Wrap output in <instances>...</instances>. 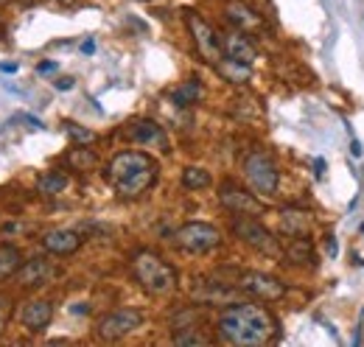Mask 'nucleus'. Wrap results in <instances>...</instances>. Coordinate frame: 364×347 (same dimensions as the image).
<instances>
[{"instance_id":"obj_1","label":"nucleus","mask_w":364,"mask_h":347,"mask_svg":"<svg viewBox=\"0 0 364 347\" xmlns=\"http://www.w3.org/2000/svg\"><path fill=\"white\" fill-rule=\"evenodd\" d=\"M219 336L222 342L235 347H261L269 345L277 336V322L264 305L235 303L219 314Z\"/></svg>"},{"instance_id":"obj_2","label":"nucleus","mask_w":364,"mask_h":347,"mask_svg":"<svg viewBox=\"0 0 364 347\" xmlns=\"http://www.w3.org/2000/svg\"><path fill=\"white\" fill-rule=\"evenodd\" d=\"M157 163L146 151H121L109 160L107 179L121 199H137L157 182Z\"/></svg>"},{"instance_id":"obj_3","label":"nucleus","mask_w":364,"mask_h":347,"mask_svg":"<svg viewBox=\"0 0 364 347\" xmlns=\"http://www.w3.org/2000/svg\"><path fill=\"white\" fill-rule=\"evenodd\" d=\"M132 274L140 283V289L151 297H166L171 292H177V269L171 263L160 258L151 250H140L132 255Z\"/></svg>"},{"instance_id":"obj_4","label":"nucleus","mask_w":364,"mask_h":347,"mask_svg":"<svg viewBox=\"0 0 364 347\" xmlns=\"http://www.w3.org/2000/svg\"><path fill=\"white\" fill-rule=\"evenodd\" d=\"M244 176L250 182V188L261 196H272L277 191V182H280V171H277L274 160L261 149H255L244 157Z\"/></svg>"},{"instance_id":"obj_5","label":"nucleus","mask_w":364,"mask_h":347,"mask_svg":"<svg viewBox=\"0 0 364 347\" xmlns=\"http://www.w3.org/2000/svg\"><path fill=\"white\" fill-rule=\"evenodd\" d=\"M219 244H222V233L213 224H205V221H188L174 233V247L182 252L202 255V252L216 250Z\"/></svg>"},{"instance_id":"obj_6","label":"nucleus","mask_w":364,"mask_h":347,"mask_svg":"<svg viewBox=\"0 0 364 347\" xmlns=\"http://www.w3.org/2000/svg\"><path fill=\"white\" fill-rule=\"evenodd\" d=\"M185 20H188V28H191V37H193V45H196L199 56L205 62H210V65H219L222 56H225V50H222V37L213 31V26L205 23L196 11H188Z\"/></svg>"},{"instance_id":"obj_7","label":"nucleus","mask_w":364,"mask_h":347,"mask_svg":"<svg viewBox=\"0 0 364 347\" xmlns=\"http://www.w3.org/2000/svg\"><path fill=\"white\" fill-rule=\"evenodd\" d=\"M140 325H143V311H137V308H121V311L107 314V316L98 322L95 333H98V339H104V342H118V339L135 333Z\"/></svg>"},{"instance_id":"obj_8","label":"nucleus","mask_w":364,"mask_h":347,"mask_svg":"<svg viewBox=\"0 0 364 347\" xmlns=\"http://www.w3.org/2000/svg\"><path fill=\"white\" fill-rule=\"evenodd\" d=\"M238 289L247 292L255 300H264V303H277L286 294V286L277 277L267 274V272H244L238 277Z\"/></svg>"},{"instance_id":"obj_9","label":"nucleus","mask_w":364,"mask_h":347,"mask_svg":"<svg viewBox=\"0 0 364 347\" xmlns=\"http://www.w3.org/2000/svg\"><path fill=\"white\" fill-rule=\"evenodd\" d=\"M219 202L235 216H261L264 213V202L255 193H247L244 188H238L235 182H222Z\"/></svg>"},{"instance_id":"obj_10","label":"nucleus","mask_w":364,"mask_h":347,"mask_svg":"<svg viewBox=\"0 0 364 347\" xmlns=\"http://www.w3.org/2000/svg\"><path fill=\"white\" fill-rule=\"evenodd\" d=\"M232 233H235L244 244H250L252 250H258V252H269V255L277 252V241L272 238V233H269L261 221H255V218L235 216L232 218Z\"/></svg>"},{"instance_id":"obj_11","label":"nucleus","mask_w":364,"mask_h":347,"mask_svg":"<svg viewBox=\"0 0 364 347\" xmlns=\"http://www.w3.org/2000/svg\"><path fill=\"white\" fill-rule=\"evenodd\" d=\"M53 277H56V266L46 258H31L20 263V269L14 274L20 289H40V286H48Z\"/></svg>"},{"instance_id":"obj_12","label":"nucleus","mask_w":364,"mask_h":347,"mask_svg":"<svg viewBox=\"0 0 364 347\" xmlns=\"http://www.w3.org/2000/svg\"><path fill=\"white\" fill-rule=\"evenodd\" d=\"M82 244H85V235H82V230H73V227H59V230H50V233L43 235V247H46V252L59 255V258L73 255Z\"/></svg>"},{"instance_id":"obj_13","label":"nucleus","mask_w":364,"mask_h":347,"mask_svg":"<svg viewBox=\"0 0 364 347\" xmlns=\"http://www.w3.org/2000/svg\"><path fill=\"white\" fill-rule=\"evenodd\" d=\"M222 50L225 56L232 59V62H241V65H252L258 59V48L252 45V40L244 34V31H228L222 34Z\"/></svg>"},{"instance_id":"obj_14","label":"nucleus","mask_w":364,"mask_h":347,"mask_svg":"<svg viewBox=\"0 0 364 347\" xmlns=\"http://www.w3.org/2000/svg\"><path fill=\"white\" fill-rule=\"evenodd\" d=\"M50 319H53V303H48V300H28L20 308V322L31 333L46 331L50 325Z\"/></svg>"},{"instance_id":"obj_15","label":"nucleus","mask_w":364,"mask_h":347,"mask_svg":"<svg viewBox=\"0 0 364 347\" xmlns=\"http://www.w3.org/2000/svg\"><path fill=\"white\" fill-rule=\"evenodd\" d=\"M225 14H228V20L232 23V28H238V31H258L264 23H261V17H258V11H252L244 0H225Z\"/></svg>"},{"instance_id":"obj_16","label":"nucleus","mask_w":364,"mask_h":347,"mask_svg":"<svg viewBox=\"0 0 364 347\" xmlns=\"http://www.w3.org/2000/svg\"><path fill=\"white\" fill-rule=\"evenodd\" d=\"M129 140H135L140 146H157L160 151H168V137H166V132L160 124H154V121H135L129 129Z\"/></svg>"},{"instance_id":"obj_17","label":"nucleus","mask_w":364,"mask_h":347,"mask_svg":"<svg viewBox=\"0 0 364 347\" xmlns=\"http://www.w3.org/2000/svg\"><path fill=\"white\" fill-rule=\"evenodd\" d=\"M280 224H283V233H286V235H306L309 227H311V216H309L306 210L289 208V210H283Z\"/></svg>"},{"instance_id":"obj_18","label":"nucleus","mask_w":364,"mask_h":347,"mask_svg":"<svg viewBox=\"0 0 364 347\" xmlns=\"http://www.w3.org/2000/svg\"><path fill=\"white\" fill-rule=\"evenodd\" d=\"M20 263H23V255H20L17 247H11V244H0V283L9 280V277H14L17 269H20Z\"/></svg>"},{"instance_id":"obj_19","label":"nucleus","mask_w":364,"mask_h":347,"mask_svg":"<svg viewBox=\"0 0 364 347\" xmlns=\"http://www.w3.org/2000/svg\"><path fill=\"white\" fill-rule=\"evenodd\" d=\"M65 188H68V174H62V171H46L37 179V191H40L43 196H56V193H62Z\"/></svg>"},{"instance_id":"obj_20","label":"nucleus","mask_w":364,"mask_h":347,"mask_svg":"<svg viewBox=\"0 0 364 347\" xmlns=\"http://www.w3.org/2000/svg\"><path fill=\"white\" fill-rule=\"evenodd\" d=\"M199 98H202V85H199L196 79L185 82V85H180L171 92V101H174L177 107H191V104H196Z\"/></svg>"},{"instance_id":"obj_21","label":"nucleus","mask_w":364,"mask_h":347,"mask_svg":"<svg viewBox=\"0 0 364 347\" xmlns=\"http://www.w3.org/2000/svg\"><path fill=\"white\" fill-rule=\"evenodd\" d=\"M286 255L294 263H309L311 260V241L306 235H291V241L286 244Z\"/></svg>"},{"instance_id":"obj_22","label":"nucleus","mask_w":364,"mask_h":347,"mask_svg":"<svg viewBox=\"0 0 364 347\" xmlns=\"http://www.w3.org/2000/svg\"><path fill=\"white\" fill-rule=\"evenodd\" d=\"M68 163H70L76 171H92V169L98 166V157L92 154L90 149H85V146H76V149L68 154Z\"/></svg>"},{"instance_id":"obj_23","label":"nucleus","mask_w":364,"mask_h":347,"mask_svg":"<svg viewBox=\"0 0 364 347\" xmlns=\"http://www.w3.org/2000/svg\"><path fill=\"white\" fill-rule=\"evenodd\" d=\"M213 179H210V174L205 171V169H196V166H188L185 171H182V185L188 188V191H202V188H208Z\"/></svg>"},{"instance_id":"obj_24","label":"nucleus","mask_w":364,"mask_h":347,"mask_svg":"<svg viewBox=\"0 0 364 347\" xmlns=\"http://www.w3.org/2000/svg\"><path fill=\"white\" fill-rule=\"evenodd\" d=\"M174 345H210V336H202L196 328H188L174 333Z\"/></svg>"},{"instance_id":"obj_25","label":"nucleus","mask_w":364,"mask_h":347,"mask_svg":"<svg viewBox=\"0 0 364 347\" xmlns=\"http://www.w3.org/2000/svg\"><path fill=\"white\" fill-rule=\"evenodd\" d=\"M65 129H68V134L76 140V146H87V143L95 140V132L82 129V127H76V124H65Z\"/></svg>"},{"instance_id":"obj_26","label":"nucleus","mask_w":364,"mask_h":347,"mask_svg":"<svg viewBox=\"0 0 364 347\" xmlns=\"http://www.w3.org/2000/svg\"><path fill=\"white\" fill-rule=\"evenodd\" d=\"M9 316H11V308L6 300H0V333L6 331V325H9Z\"/></svg>"},{"instance_id":"obj_27","label":"nucleus","mask_w":364,"mask_h":347,"mask_svg":"<svg viewBox=\"0 0 364 347\" xmlns=\"http://www.w3.org/2000/svg\"><path fill=\"white\" fill-rule=\"evenodd\" d=\"M325 250H328V255H331V258H336L339 247H336V238H333V235H328V241H325Z\"/></svg>"},{"instance_id":"obj_28","label":"nucleus","mask_w":364,"mask_h":347,"mask_svg":"<svg viewBox=\"0 0 364 347\" xmlns=\"http://www.w3.org/2000/svg\"><path fill=\"white\" fill-rule=\"evenodd\" d=\"M56 90H62V92H65V90H70V87H73V79H68V76H65V79H59V82H56Z\"/></svg>"},{"instance_id":"obj_29","label":"nucleus","mask_w":364,"mask_h":347,"mask_svg":"<svg viewBox=\"0 0 364 347\" xmlns=\"http://www.w3.org/2000/svg\"><path fill=\"white\" fill-rule=\"evenodd\" d=\"M37 70H40V73H53V70H56V62H40Z\"/></svg>"},{"instance_id":"obj_30","label":"nucleus","mask_w":364,"mask_h":347,"mask_svg":"<svg viewBox=\"0 0 364 347\" xmlns=\"http://www.w3.org/2000/svg\"><path fill=\"white\" fill-rule=\"evenodd\" d=\"M92 50H95V43H92V40H85V43H82V53H87V56H90Z\"/></svg>"},{"instance_id":"obj_31","label":"nucleus","mask_w":364,"mask_h":347,"mask_svg":"<svg viewBox=\"0 0 364 347\" xmlns=\"http://www.w3.org/2000/svg\"><path fill=\"white\" fill-rule=\"evenodd\" d=\"M350 151H353V157H362V143L353 140V143H350Z\"/></svg>"},{"instance_id":"obj_32","label":"nucleus","mask_w":364,"mask_h":347,"mask_svg":"<svg viewBox=\"0 0 364 347\" xmlns=\"http://www.w3.org/2000/svg\"><path fill=\"white\" fill-rule=\"evenodd\" d=\"M87 311H90L87 305H73V314H87Z\"/></svg>"},{"instance_id":"obj_33","label":"nucleus","mask_w":364,"mask_h":347,"mask_svg":"<svg viewBox=\"0 0 364 347\" xmlns=\"http://www.w3.org/2000/svg\"><path fill=\"white\" fill-rule=\"evenodd\" d=\"M0 70H6V73H14V70H17V65H14V62H11V65H0Z\"/></svg>"},{"instance_id":"obj_34","label":"nucleus","mask_w":364,"mask_h":347,"mask_svg":"<svg viewBox=\"0 0 364 347\" xmlns=\"http://www.w3.org/2000/svg\"><path fill=\"white\" fill-rule=\"evenodd\" d=\"M314 169H317V176H322V171H325V163H322V160H317V163H314Z\"/></svg>"},{"instance_id":"obj_35","label":"nucleus","mask_w":364,"mask_h":347,"mask_svg":"<svg viewBox=\"0 0 364 347\" xmlns=\"http://www.w3.org/2000/svg\"><path fill=\"white\" fill-rule=\"evenodd\" d=\"M3 31H6V28H3V23H0V37H3Z\"/></svg>"},{"instance_id":"obj_36","label":"nucleus","mask_w":364,"mask_h":347,"mask_svg":"<svg viewBox=\"0 0 364 347\" xmlns=\"http://www.w3.org/2000/svg\"><path fill=\"white\" fill-rule=\"evenodd\" d=\"M3 3H11V0H0V6H3Z\"/></svg>"},{"instance_id":"obj_37","label":"nucleus","mask_w":364,"mask_h":347,"mask_svg":"<svg viewBox=\"0 0 364 347\" xmlns=\"http://www.w3.org/2000/svg\"><path fill=\"white\" fill-rule=\"evenodd\" d=\"M62 3H73V0H62Z\"/></svg>"},{"instance_id":"obj_38","label":"nucleus","mask_w":364,"mask_h":347,"mask_svg":"<svg viewBox=\"0 0 364 347\" xmlns=\"http://www.w3.org/2000/svg\"><path fill=\"white\" fill-rule=\"evenodd\" d=\"M362 235H364V224H362Z\"/></svg>"}]
</instances>
